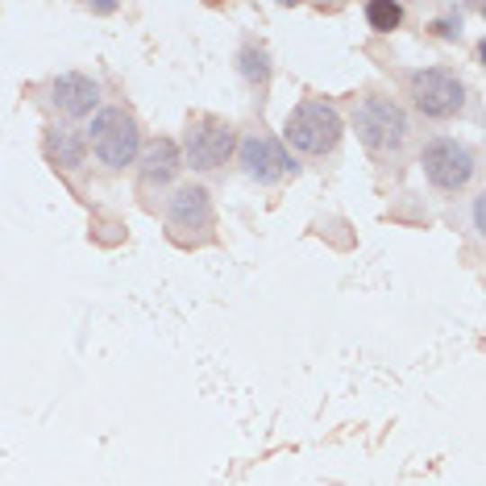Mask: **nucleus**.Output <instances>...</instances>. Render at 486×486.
<instances>
[{
	"label": "nucleus",
	"instance_id": "obj_1",
	"mask_svg": "<svg viewBox=\"0 0 486 486\" xmlns=\"http://www.w3.org/2000/svg\"><path fill=\"white\" fill-rule=\"evenodd\" d=\"M354 130L374 158H391V154L403 150L411 125H408V112L391 96H362L354 104Z\"/></svg>",
	"mask_w": 486,
	"mask_h": 486
},
{
	"label": "nucleus",
	"instance_id": "obj_3",
	"mask_svg": "<svg viewBox=\"0 0 486 486\" xmlns=\"http://www.w3.org/2000/svg\"><path fill=\"white\" fill-rule=\"evenodd\" d=\"M87 141H92V154H96L104 166L121 171V166H130V162L138 158L141 130H138V121H133V112H125V108H100L96 121H92Z\"/></svg>",
	"mask_w": 486,
	"mask_h": 486
},
{
	"label": "nucleus",
	"instance_id": "obj_11",
	"mask_svg": "<svg viewBox=\"0 0 486 486\" xmlns=\"http://www.w3.org/2000/svg\"><path fill=\"white\" fill-rule=\"evenodd\" d=\"M50 158L63 162V166H79V162H84V141L67 130H54L50 133Z\"/></svg>",
	"mask_w": 486,
	"mask_h": 486
},
{
	"label": "nucleus",
	"instance_id": "obj_12",
	"mask_svg": "<svg viewBox=\"0 0 486 486\" xmlns=\"http://www.w3.org/2000/svg\"><path fill=\"white\" fill-rule=\"evenodd\" d=\"M366 22H370V30L391 33L403 22V9L400 4H391V0H374V4H366Z\"/></svg>",
	"mask_w": 486,
	"mask_h": 486
},
{
	"label": "nucleus",
	"instance_id": "obj_8",
	"mask_svg": "<svg viewBox=\"0 0 486 486\" xmlns=\"http://www.w3.org/2000/svg\"><path fill=\"white\" fill-rule=\"evenodd\" d=\"M238 162H241V171H246L254 184H279L283 175L292 171L287 150H283L274 138H266V133H249V138H241Z\"/></svg>",
	"mask_w": 486,
	"mask_h": 486
},
{
	"label": "nucleus",
	"instance_id": "obj_2",
	"mask_svg": "<svg viewBox=\"0 0 486 486\" xmlns=\"http://www.w3.org/2000/svg\"><path fill=\"white\" fill-rule=\"evenodd\" d=\"M283 138L292 141L300 154H328L341 141V112L328 100H303L292 108V117L283 125Z\"/></svg>",
	"mask_w": 486,
	"mask_h": 486
},
{
	"label": "nucleus",
	"instance_id": "obj_4",
	"mask_svg": "<svg viewBox=\"0 0 486 486\" xmlns=\"http://www.w3.org/2000/svg\"><path fill=\"white\" fill-rule=\"evenodd\" d=\"M411 104L420 108L424 117H457L465 108V84L449 71V67H428V71H411L408 79Z\"/></svg>",
	"mask_w": 486,
	"mask_h": 486
},
{
	"label": "nucleus",
	"instance_id": "obj_5",
	"mask_svg": "<svg viewBox=\"0 0 486 486\" xmlns=\"http://www.w3.org/2000/svg\"><path fill=\"white\" fill-rule=\"evenodd\" d=\"M233 146H238V133H233L229 121L208 117V112H195V117L187 121L184 150H187V162H192L195 171H216V166L233 154Z\"/></svg>",
	"mask_w": 486,
	"mask_h": 486
},
{
	"label": "nucleus",
	"instance_id": "obj_10",
	"mask_svg": "<svg viewBox=\"0 0 486 486\" xmlns=\"http://www.w3.org/2000/svg\"><path fill=\"white\" fill-rule=\"evenodd\" d=\"M179 166H184L179 146H175L171 138H154L150 146H146V154H141V187L171 184L175 175H179Z\"/></svg>",
	"mask_w": 486,
	"mask_h": 486
},
{
	"label": "nucleus",
	"instance_id": "obj_9",
	"mask_svg": "<svg viewBox=\"0 0 486 486\" xmlns=\"http://www.w3.org/2000/svg\"><path fill=\"white\" fill-rule=\"evenodd\" d=\"M50 100H54V108H58L63 117L79 121L100 104V84L92 76H84V71H67V76L54 79V96Z\"/></svg>",
	"mask_w": 486,
	"mask_h": 486
},
{
	"label": "nucleus",
	"instance_id": "obj_13",
	"mask_svg": "<svg viewBox=\"0 0 486 486\" xmlns=\"http://www.w3.org/2000/svg\"><path fill=\"white\" fill-rule=\"evenodd\" d=\"M241 71H246V79H249L254 87H266V79H270L266 54L254 50V46H249V50H241Z\"/></svg>",
	"mask_w": 486,
	"mask_h": 486
},
{
	"label": "nucleus",
	"instance_id": "obj_7",
	"mask_svg": "<svg viewBox=\"0 0 486 486\" xmlns=\"http://www.w3.org/2000/svg\"><path fill=\"white\" fill-rule=\"evenodd\" d=\"M166 225L175 229V233H187V238H208L216 225V212H212V195H208V187L200 184H179L171 192V200H166Z\"/></svg>",
	"mask_w": 486,
	"mask_h": 486
},
{
	"label": "nucleus",
	"instance_id": "obj_6",
	"mask_svg": "<svg viewBox=\"0 0 486 486\" xmlns=\"http://www.w3.org/2000/svg\"><path fill=\"white\" fill-rule=\"evenodd\" d=\"M424 175L436 192H462L474 175V150L457 138H436L424 146Z\"/></svg>",
	"mask_w": 486,
	"mask_h": 486
}]
</instances>
